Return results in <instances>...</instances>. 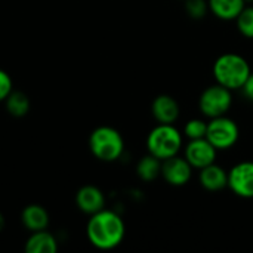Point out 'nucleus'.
Returning <instances> with one entry per match:
<instances>
[{
  "mask_svg": "<svg viewBox=\"0 0 253 253\" xmlns=\"http://www.w3.org/2000/svg\"><path fill=\"white\" fill-rule=\"evenodd\" d=\"M86 234L90 245L96 249L111 251L123 242L126 225L119 213L102 209L90 215L86 227Z\"/></svg>",
  "mask_w": 253,
  "mask_h": 253,
  "instance_id": "nucleus-1",
  "label": "nucleus"
},
{
  "mask_svg": "<svg viewBox=\"0 0 253 253\" xmlns=\"http://www.w3.org/2000/svg\"><path fill=\"white\" fill-rule=\"evenodd\" d=\"M251 73L252 68L249 61L243 55L234 52H227L219 55L212 65V74L215 83L233 92L240 90L243 87Z\"/></svg>",
  "mask_w": 253,
  "mask_h": 253,
  "instance_id": "nucleus-2",
  "label": "nucleus"
},
{
  "mask_svg": "<svg viewBox=\"0 0 253 253\" xmlns=\"http://www.w3.org/2000/svg\"><path fill=\"white\" fill-rule=\"evenodd\" d=\"M184 148V135L175 127V125L159 123L153 127L147 136V150L148 154L157 157L159 160H166L181 153Z\"/></svg>",
  "mask_w": 253,
  "mask_h": 253,
  "instance_id": "nucleus-3",
  "label": "nucleus"
},
{
  "mask_svg": "<svg viewBox=\"0 0 253 253\" xmlns=\"http://www.w3.org/2000/svg\"><path fill=\"white\" fill-rule=\"evenodd\" d=\"M89 148L92 154L101 162H116L125 151V141L119 130L110 126L96 127L89 138Z\"/></svg>",
  "mask_w": 253,
  "mask_h": 253,
  "instance_id": "nucleus-4",
  "label": "nucleus"
},
{
  "mask_svg": "<svg viewBox=\"0 0 253 253\" xmlns=\"http://www.w3.org/2000/svg\"><path fill=\"white\" fill-rule=\"evenodd\" d=\"M234 102L233 90L215 83L208 86L199 96V110L208 120L225 116L231 110Z\"/></svg>",
  "mask_w": 253,
  "mask_h": 253,
  "instance_id": "nucleus-5",
  "label": "nucleus"
},
{
  "mask_svg": "<svg viewBox=\"0 0 253 253\" xmlns=\"http://www.w3.org/2000/svg\"><path fill=\"white\" fill-rule=\"evenodd\" d=\"M240 138V127L236 120L230 119L227 114L208 120L206 139L218 150L228 151L231 150Z\"/></svg>",
  "mask_w": 253,
  "mask_h": 253,
  "instance_id": "nucleus-6",
  "label": "nucleus"
},
{
  "mask_svg": "<svg viewBox=\"0 0 253 253\" xmlns=\"http://www.w3.org/2000/svg\"><path fill=\"white\" fill-rule=\"evenodd\" d=\"M227 188L240 199H253V162L243 160L236 163L228 170V185Z\"/></svg>",
  "mask_w": 253,
  "mask_h": 253,
  "instance_id": "nucleus-7",
  "label": "nucleus"
},
{
  "mask_svg": "<svg viewBox=\"0 0 253 253\" xmlns=\"http://www.w3.org/2000/svg\"><path fill=\"white\" fill-rule=\"evenodd\" d=\"M184 157L193 169L200 170L216 162L218 150L206 139H190L184 147Z\"/></svg>",
  "mask_w": 253,
  "mask_h": 253,
  "instance_id": "nucleus-8",
  "label": "nucleus"
},
{
  "mask_svg": "<svg viewBox=\"0 0 253 253\" xmlns=\"http://www.w3.org/2000/svg\"><path fill=\"white\" fill-rule=\"evenodd\" d=\"M193 168L184 156H173L162 162L160 176L172 187H184L193 178Z\"/></svg>",
  "mask_w": 253,
  "mask_h": 253,
  "instance_id": "nucleus-9",
  "label": "nucleus"
},
{
  "mask_svg": "<svg viewBox=\"0 0 253 253\" xmlns=\"http://www.w3.org/2000/svg\"><path fill=\"white\" fill-rule=\"evenodd\" d=\"M179 113L181 108L176 99L166 93L156 96L151 104V114L157 123L173 125L179 119Z\"/></svg>",
  "mask_w": 253,
  "mask_h": 253,
  "instance_id": "nucleus-10",
  "label": "nucleus"
},
{
  "mask_svg": "<svg viewBox=\"0 0 253 253\" xmlns=\"http://www.w3.org/2000/svg\"><path fill=\"white\" fill-rule=\"evenodd\" d=\"M199 182L203 190L216 193L222 191L228 185V170H225L222 166L212 163L203 169L199 170Z\"/></svg>",
  "mask_w": 253,
  "mask_h": 253,
  "instance_id": "nucleus-11",
  "label": "nucleus"
},
{
  "mask_svg": "<svg viewBox=\"0 0 253 253\" xmlns=\"http://www.w3.org/2000/svg\"><path fill=\"white\" fill-rule=\"evenodd\" d=\"M76 205L77 208L87 215H93L104 209L105 206V196L104 193L93 185L82 187L76 194Z\"/></svg>",
  "mask_w": 253,
  "mask_h": 253,
  "instance_id": "nucleus-12",
  "label": "nucleus"
},
{
  "mask_svg": "<svg viewBox=\"0 0 253 253\" xmlns=\"http://www.w3.org/2000/svg\"><path fill=\"white\" fill-rule=\"evenodd\" d=\"M209 12L221 21H234L246 6L245 0H208Z\"/></svg>",
  "mask_w": 253,
  "mask_h": 253,
  "instance_id": "nucleus-13",
  "label": "nucleus"
},
{
  "mask_svg": "<svg viewBox=\"0 0 253 253\" xmlns=\"http://www.w3.org/2000/svg\"><path fill=\"white\" fill-rule=\"evenodd\" d=\"M21 221L24 227L31 233L42 231L46 230L49 225V213L40 205H28L21 213Z\"/></svg>",
  "mask_w": 253,
  "mask_h": 253,
  "instance_id": "nucleus-14",
  "label": "nucleus"
},
{
  "mask_svg": "<svg viewBox=\"0 0 253 253\" xmlns=\"http://www.w3.org/2000/svg\"><path fill=\"white\" fill-rule=\"evenodd\" d=\"M58 251L56 239L46 230L34 231L25 243L27 253H55Z\"/></svg>",
  "mask_w": 253,
  "mask_h": 253,
  "instance_id": "nucleus-15",
  "label": "nucleus"
},
{
  "mask_svg": "<svg viewBox=\"0 0 253 253\" xmlns=\"http://www.w3.org/2000/svg\"><path fill=\"white\" fill-rule=\"evenodd\" d=\"M160 173H162V160H159L151 154L144 156L136 165V175L144 182H153L160 176Z\"/></svg>",
  "mask_w": 253,
  "mask_h": 253,
  "instance_id": "nucleus-16",
  "label": "nucleus"
},
{
  "mask_svg": "<svg viewBox=\"0 0 253 253\" xmlns=\"http://www.w3.org/2000/svg\"><path fill=\"white\" fill-rule=\"evenodd\" d=\"M4 102H6V108L9 114L13 117H24L30 111V99L22 92L12 90L9 96L4 99Z\"/></svg>",
  "mask_w": 253,
  "mask_h": 253,
  "instance_id": "nucleus-17",
  "label": "nucleus"
},
{
  "mask_svg": "<svg viewBox=\"0 0 253 253\" xmlns=\"http://www.w3.org/2000/svg\"><path fill=\"white\" fill-rule=\"evenodd\" d=\"M237 31L246 37L253 39V4H246L243 10L239 13V16L234 19Z\"/></svg>",
  "mask_w": 253,
  "mask_h": 253,
  "instance_id": "nucleus-18",
  "label": "nucleus"
},
{
  "mask_svg": "<svg viewBox=\"0 0 253 253\" xmlns=\"http://www.w3.org/2000/svg\"><path fill=\"white\" fill-rule=\"evenodd\" d=\"M206 132H208V120L206 119H190L184 125L182 135L190 141V139L206 138Z\"/></svg>",
  "mask_w": 253,
  "mask_h": 253,
  "instance_id": "nucleus-19",
  "label": "nucleus"
},
{
  "mask_svg": "<svg viewBox=\"0 0 253 253\" xmlns=\"http://www.w3.org/2000/svg\"><path fill=\"white\" fill-rule=\"evenodd\" d=\"M185 12L191 19H203L209 13L208 0H185Z\"/></svg>",
  "mask_w": 253,
  "mask_h": 253,
  "instance_id": "nucleus-20",
  "label": "nucleus"
},
{
  "mask_svg": "<svg viewBox=\"0 0 253 253\" xmlns=\"http://www.w3.org/2000/svg\"><path fill=\"white\" fill-rule=\"evenodd\" d=\"M12 90H13V83L10 76L6 71L0 70V101H4Z\"/></svg>",
  "mask_w": 253,
  "mask_h": 253,
  "instance_id": "nucleus-21",
  "label": "nucleus"
},
{
  "mask_svg": "<svg viewBox=\"0 0 253 253\" xmlns=\"http://www.w3.org/2000/svg\"><path fill=\"white\" fill-rule=\"evenodd\" d=\"M240 90L243 92L245 98H246L249 102H253V71L249 74L248 80L245 82V84H243V87H242Z\"/></svg>",
  "mask_w": 253,
  "mask_h": 253,
  "instance_id": "nucleus-22",
  "label": "nucleus"
},
{
  "mask_svg": "<svg viewBox=\"0 0 253 253\" xmlns=\"http://www.w3.org/2000/svg\"><path fill=\"white\" fill-rule=\"evenodd\" d=\"M3 228V216L0 215V230Z\"/></svg>",
  "mask_w": 253,
  "mask_h": 253,
  "instance_id": "nucleus-23",
  "label": "nucleus"
},
{
  "mask_svg": "<svg viewBox=\"0 0 253 253\" xmlns=\"http://www.w3.org/2000/svg\"><path fill=\"white\" fill-rule=\"evenodd\" d=\"M246 1V4H253V0H245Z\"/></svg>",
  "mask_w": 253,
  "mask_h": 253,
  "instance_id": "nucleus-24",
  "label": "nucleus"
}]
</instances>
